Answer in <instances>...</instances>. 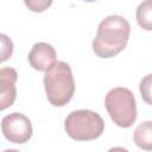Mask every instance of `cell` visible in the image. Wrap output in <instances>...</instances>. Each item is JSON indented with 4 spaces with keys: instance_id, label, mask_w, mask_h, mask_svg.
<instances>
[{
    "instance_id": "7c38bea8",
    "label": "cell",
    "mask_w": 152,
    "mask_h": 152,
    "mask_svg": "<svg viewBox=\"0 0 152 152\" xmlns=\"http://www.w3.org/2000/svg\"><path fill=\"white\" fill-rule=\"evenodd\" d=\"M25 5L32 11V12H43L45 11L48 7H50L52 5L51 0H26Z\"/></svg>"
},
{
    "instance_id": "7a4b0ae2",
    "label": "cell",
    "mask_w": 152,
    "mask_h": 152,
    "mask_svg": "<svg viewBox=\"0 0 152 152\" xmlns=\"http://www.w3.org/2000/svg\"><path fill=\"white\" fill-rule=\"evenodd\" d=\"M44 88L46 97L52 106H65L75 93V81L70 65L62 61L57 62L45 72Z\"/></svg>"
},
{
    "instance_id": "ba28073f",
    "label": "cell",
    "mask_w": 152,
    "mask_h": 152,
    "mask_svg": "<svg viewBox=\"0 0 152 152\" xmlns=\"http://www.w3.org/2000/svg\"><path fill=\"white\" fill-rule=\"evenodd\" d=\"M133 141L144 151H152V121L139 124L133 132Z\"/></svg>"
},
{
    "instance_id": "5b68a950",
    "label": "cell",
    "mask_w": 152,
    "mask_h": 152,
    "mask_svg": "<svg viewBox=\"0 0 152 152\" xmlns=\"http://www.w3.org/2000/svg\"><path fill=\"white\" fill-rule=\"evenodd\" d=\"M1 131L4 137L14 144H25L27 142L33 133L32 124L30 119L23 113H11L2 118L1 120Z\"/></svg>"
},
{
    "instance_id": "9c48e42d",
    "label": "cell",
    "mask_w": 152,
    "mask_h": 152,
    "mask_svg": "<svg viewBox=\"0 0 152 152\" xmlns=\"http://www.w3.org/2000/svg\"><path fill=\"white\" fill-rule=\"evenodd\" d=\"M138 25L146 31H152V0L140 2L135 11Z\"/></svg>"
},
{
    "instance_id": "8fae6325",
    "label": "cell",
    "mask_w": 152,
    "mask_h": 152,
    "mask_svg": "<svg viewBox=\"0 0 152 152\" xmlns=\"http://www.w3.org/2000/svg\"><path fill=\"white\" fill-rule=\"evenodd\" d=\"M0 40H1V58H0V61L5 62L11 57V55L13 52V43L4 33L0 34Z\"/></svg>"
},
{
    "instance_id": "5bb4252c",
    "label": "cell",
    "mask_w": 152,
    "mask_h": 152,
    "mask_svg": "<svg viewBox=\"0 0 152 152\" xmlns=\"http://www.w3.org/2000/svg\"><path fill=\"white\" fill-rule=\"evenodd\" d=\"M2 152H20V151H17V150H13V148H7V150H5Z\"/></svg>"
},
{
    "instance_id": "3957f363",
    "label": "cell",
    "mask_w": 152,
    "mask_h": 152,
    "mask_svg": "<svg viewBox=\"0 0 152 152\" xmlns=\"http://www.w3.org/2000/svg\"><path fill=\"white\" fill-rule=\"evenodd\" d=\"M66 134L76 141L97 139L104 131V121L101 115L90 109H77L69 113L64 120Z\"/></svg>"
},
{
    "instance_id": "8992f818",
    "label": "cell",
    "mask_w": 152,
    "mask_h": 152,
    "mask_svg": "<svg viewBox=\"0 0 152 152\" xmlns=\"http://www.w3.org/2000/svg\"><path fill=\"white\" fill-rule=\"evenodd\" d=\"M27 61L34 70L46 72L57 63V55L52 45L45 42H39L32 46Z\"/></svg>"
},
{
    "instance_id": "52a82bcc",
    "label": "cell",
    "mask_w": 152,
    "mask_h": 152,
    "mask_svg": "<svg viewBox=\"0 0 152 152\" xmlns=\"http://www.w3.org/2000/svg\"><path fill=\"white\" fill-rule=\"evenodd\" d=\"M18 74L13 68L0 69V109L11 107L17 97L15 82Z\"/></svg>"
},
{
    "instance_id": "277c9868",
    "label": "cell",
    "mask_w": 152,
    "mask_h": 152,
    "mask_svg": "<svg viewBox=\"0 0 152 152\" xmlns=\"http://www.w3.org/2000/svg\"><path fill=\"white\" fill-rule=\"evenodd\" d=\"M104 106L116 126L128 128L134 124L137 119V102L128 88L116 87L110 89L104 97Z\"/></svg>"
},
{
    "instance_id": "30bf717a",
    "label": "cell",
    "mask_w": 152,
    "mask_h": 152,
    "mask_svg": "<svg viewBox=\"0 0 152 152\" xmlns=\"http://www.w3.org/2000/svg\"><path fill=\"white\" fill-rule=\"evenodd\" d=\"M139 91L142 100L147 104L152 106V74H148L141 78L139 84Z\"/></svg>"
},
{
    "instance_id": "4fadbf2b",
    "label": "cell",
    "mask_w": 152,
    "mask_h": 152,
    "mask_svg": "<svg viewBox=\"0 0 152 152\" xmlns=\"http://www.w3.org/2000/svg\"><path fill=\"white\" fill-rule=\"evenodd\" d=\"M107 152H129V151L127 148H124V147H120V146H115V147L109 148Z\"/></svg>"
},
{
    "instance_id": "6da1fadb",
    "label": "cell",
    "mask_w": 152,
    "mask_h": 152,
    "mask_svg": "<svg viewBox=\"0 0 152 152\" xmlns=\"http://www.w3.org/2000/svg\"><path fill=\"white\" fill-rule=\"evenodd\" d=\"M131 26L122 15H108L97 26V33L93 39V51L100 58H110L120 53L129 39Z\"/></svg>"
}]
</instances>
